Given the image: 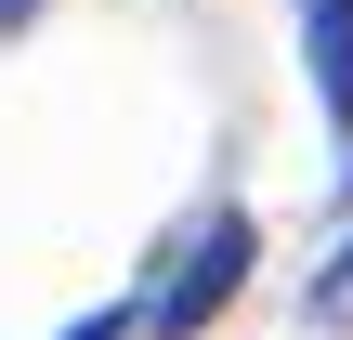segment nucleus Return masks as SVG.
<instances>
[{
	"instance_id": "nucleus-4",
	"label": "nucleus",
	"mask_w": 353,
	"mask_h": 340,
	"mask_svg": "<svg viewBox=\"0 0 353 340\" xmlns=\"http://www.w3.org/2000/svg\"><path fill=\"white\" fill-rule=\"evenodd\" d=\"M26 13H39V0H0V26H26Z\"/></svg>"
},
{
	"instance_id": "nucleus-2",
	"label": "nucleus",
	"mask_w": 353,
	"mask_h": 340,
	"mask_svg": "<svg viewBox=\"0 0 353 340\" xmlns=\"http://www.w3.org/2000/svg\"><path fill=\"white\" fill-rule=\"evenodd\" d=\"M301 314H353V236H341V249H327V275L301 288Z\"/></svg>"
},
{
	"instance_id": "nucleus-5",
	"label": "nucleus",
	"mask_w": 353,
	"mask_h": 340,
	"mask_svg": "<svg viewBox=\"0 0 353 340\" xmlns=\"http://www.w3.org/2000/svg\"><path fill=\"white\" fill-rule=\"evenodd\" d=\"M341 197H353V170H341Z\"/></svg>"
},
{
	"instance_id": "nucleus-1",
	"label": "nucleus",
	"mask_w": 353,
	"mask_h": 340,
	"mask_svg": "<svg viewBox=\"0 0 353 340\" xmlns=\"http://www.w3.org/2000/svg\"><path fill=\"white\" fill-rule=\"evenodd\" d=\"M249 249H262V236H249V210H210V223L183 236V262H170V288L144 301V328H157V340H196L210 314H223V301H236V275H249Z\"/></svg>"
},
{
	"instance_id": "nucleus-3",
	"label": "nucleus",
	"mask_w": 353,
	"mask_h": 340,
	"mask_svg": "<svg viewBox=\"0 0 353 340\" xmlns=\"http://www.w3.org/2000/svg\"><path fill=\"white\" fill-rule=\"evenodd\" d=\"M65 340H131V314H79V328H65Z\"/></svg>"
}]
</instances>
